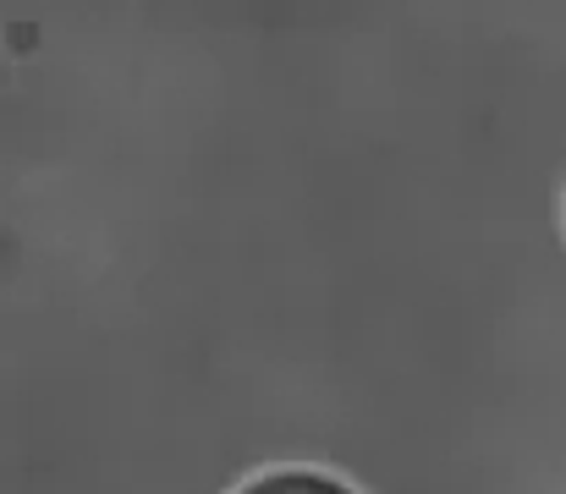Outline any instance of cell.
<instances>
[{"instance_id":"1","label":"cell","mask_w":566,"mask_h":494,"mask_svg":"<svg viewBox=\"0 0 566 494\" xmlns=\"http://www.w3.org/2000/svg\"><path fill=\"white\" fill-rule=\"evenodd\" d=\"M237 494H358V490H347V484H342V479H331V473H308V467H281V473H264V479L242 484Z\"/></svg>"}]
</instances>
